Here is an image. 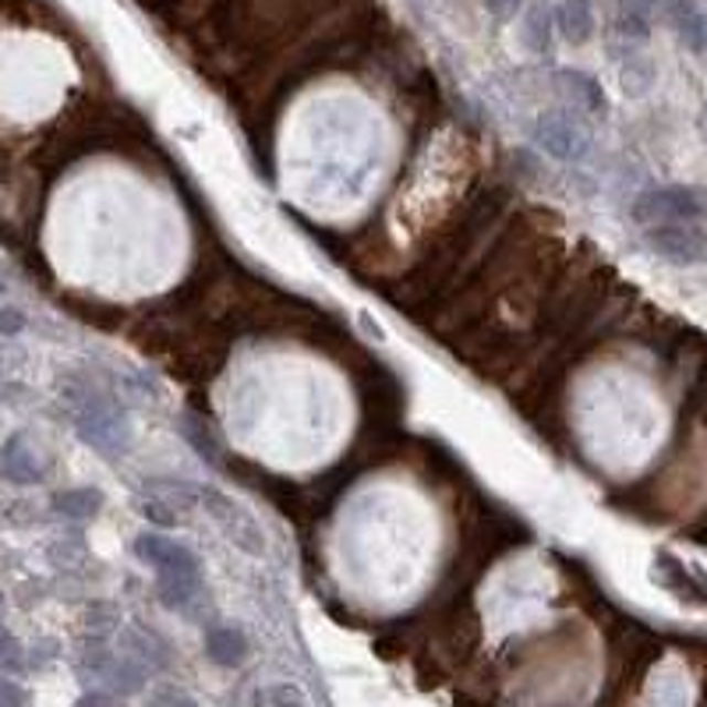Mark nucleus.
<instances>
[{"instance_id": "obj_1", "label": "nucleus", "mask_w": 707, "mask_h": 707, "mask_svg": "<svg viewBox=\"0 0 707 707\" xmlns=\"http://www.w3.org/2000/svg\"><path fill=\"white\" fill-rule=\"evenodd\" d=\"M135 556L157 566V588L167 609L184 612L202 594V563L188 545L170 542L163 534H138Z\"/></svg>"}, {"instance_id": "obj_2", "label": "nucleus", "mask_w": 707, "mask_h": 707, "mask_svg": "<svg viewBox=\"0 0 707 707\" xmlns=\"http://www.w3.org/2000/svg\"><path fill=\"white\" fill-rule=\"evenodd\" d=\"M67 396L78 404V418H75V432L85 446L93 450L107 453V457H120L128 450V421L107 396L96 393L93 386H82V389H67Z\"/></svg>"}, {"instance_id": "obj_3", "label": "nucleus", "mask_w": 707, "mask_h": 707, "mask_svg": "<svg viewBox=\"0 0 707 707\" xmlns=\"http://www.w3.org/2000/svg\"><path fill=\"white\" fill-rule=\"evenodd\" d=\"M707 216V192L686 184L651 188L633 202V219L644 227H658V223H694Z\"/></svg>"}, {"instance_id": "obj_4", "label": "nucleus", "mask_w": 707, "mask_h": 707, "mask_svg": "<svg viewBox=\"0 0 707 707\" xmlns=\"http://www.w3.org/2000/svg\"><path fill=\"white\" fill-rule=\"evenodd\" d=\"M534 142L563 163H580L591 149V131L570 110H548L534 120Z\"/></svg>"}, {"instance_id": "obj_5", "label": "nucleus", "mask_w": 707, "mask_h": 707, "mask_svg": "<svg viewBox=\"0 0 707 707\" xmlns=\"http://www.w3.org/2000/svg\"><path fill=\"white\" fill-rule=\"evenodd\" d=\"M199 499L205 503V510H210L213 521H216L223 531H227V538H231L237 548L251 551V556H263V531H258V524L251 521V516H248L245 510L234 506L231 499L223 495V492H216V489H202Z\"/></svg>"}, {"instance_id": "obj_6", "label": "nucleus", "mask_w": 707, "mask_h": 707, "mask_svg": "<svg viewBox=\"0 0 707 707\" xmlns=\"http://www.w3.org/2000/svg\"><path fill=\"white\" fill-rule=\"evenodd\" d=\"M647 245L672 263H694L704 255V234L686 223H658L647 231Z\"/></svg>"}, {"instance_id": "obj_7", "label": "nucleus", "mask_w": 707, "mask_h": 707, "mask_svg": "<svg viewBox=\"0 0 707 707\" xmlns=\"http://www.w3.org/2000/svg\"><path fill=\"white\" fill-rule=\"evenodd\" d=\"M0 474H4L11 485H36L46 478V460L32 450L25 436H11L0 446Z\"/></svg>"}, {"instance_id": "obj_8", "label": "nucleus", "mask_w": 707, "mask_h": 707, "mask_svg": "<svg viewBox=\"0 0 707 707\" xmlns=\"http://www.w3.org/2000/svg\"><path fill=\"white\" fill-rule=\"evenodd\" d=\"M205 654H210V662L234 668L248 658V641L237 626L216 623V626H210V633H205Z\"/></svg>"}, {"instance_id": "obj_9", "label": "nucleus", "mask_w": 707, "mask_h": 707, "mask_svg": "<svg viewBox=\"0 0 707 707\" xmlns=\"http://www.w3.org/2000/svg\"><path fill=\"white\" fill-rule=\"evenodd\" d=\"M556 29L563 32L566 43L583 46L594 36V8L591 0H563L556 11Z\"/></svg>"}, {"instance_id": "obj_10", "label": "nucleus", "mask_w": 707, "mask_h": 707, "mask_svg": "<svg viewBox=\"0 0 707 707\" xmlns=\"http://www.w3.org/2000/svg\"><path fill=\"white\" fill-rule=\"evenodd\" d=\"M668 14H672V25H676L679 40L686 50L694 54H704L707 50V19L689 4V0H668Z\"/></svg>"}, {"instance_id": "obj_11", "label": "nucleus", "mask_w": 707, "mask_h": 707, "mask_svg": "<svg viewBox=\"0 0 707 707\" xmlns=\"http://www.w3.org/2000/svg\"><path fill=\"white\" fill-rule=\"evenodd\" d=\"M563 82V93L570 96L577 107L583 110H606V93H601V85L591 78V75H583V72H559L556 75Z\"/></svg>"}, {"instance_id": "obj_12", "label": "nucleus", "mask_w": 707, "mask_h": 707, "mask_svg": "<svg viewBox=\"0 0 707 707\" xmlns=\"http://www.w3.org/2000/svg\"><path fill=\"white\" fill-rule=\"evenodd\" d=\"M103 506V492L99 489H67L54 495V510L67 521H89Z\"/></svg>"}, {"instance_id": "obj_13", "label": "nucleus", "mask_w": 707, "mask_h": 707, "mask_svg": "<svg viewBox=\"0 0 707 707\" xmlns=\"http://www.w3.org/2000/svg\"><path fill=\"white\" fill-rule=\"evenodd\" d=\"M521 36H524V46L534 50V54H545V50L551 46V11L545 4H534L527 11Z\"/></svg>"}, {"instance_id": "obj_14", "label": "nucleus", "mask_w": 707, "mask_h": 707, "mask_svg": "<svg viewBox=\"0 0 707 707\" xmlns=\"http://www.w3.org/2000/svg\"><path fill=\"white\" fill-rule=\"evenodd\" d=\"M25 668H29V647L11 630H0V672L19 676Z\"/></svg>"}, {"instance_id": "obj_15", "label": "nucleus", "mask_w": 707, "mask_h": 707, "mask_svg": "<svg viewBox=\"0 0 707 707\" xmlns=\"http://www.w3.org/2000/svg\"><path fill=\"white\" fill-rule=\"evenodd\" d=\"M654 85V64L644 57H630L623 67V93L626 96H644Z\"/></svg>"}, {"instance_id": "obj_16", "label": "nucleus", "mask_w": 707, "mask_h": 707, "mask_svg": "<svg viewBox=\"0 0 707 707\" xmlns=\"http://www.w3.org/2000/svg\"><path fill=\"white\" fill-rule=\"evenodd\" d=\"M255 704H263V707H272V704H308V697L301 694L298 686H290V683H269V686H258L255 694H251Z\"/></svg>"}, {"instance_id": "obj_17", "label": "nucleus", "mask_w": 707, "mask_h": 707, "mask_svg": "<svg viewBox=\"0 0 707 707\" xmlns=\"http://www.w3.org/2000/svg\"><path fill=\"white\" fill-rule=\"evenodd\" d=\"M142 516L157 524V527H178L181 524V516L174 513V503H170V499H146Z\"/></svg>"}, {"instance_id": "obj_18", "label": "nucleus", "mask_w": 707, "mask_h": 707, "mask_svg": "<svg viewBox=\"0 0 707 707\" xmlns=\"http://www.w3.org/2000/svg\"><path fill=\"white\" fill-rule=\"evenodd\" d=\"M85 626L96 630V633H107L117 626V606H110V601H96V606L85 612Z\"/></svg>"}, {"instance_id": "obj_19", "label": "nucleus", "mask_w": 707, "mask_h": 707, "mask_svg": "<svg viewBox=\"0 0 707 707\" xmlns=\"http://www.w3.org/2000/svg\"><path fill=\"white\" fill-rule=\"evenodd\" d=\"M181 432L192 439L195 446H199V453L202 457H210V460H216V442L210 439V432H202V425L199 421H192V418H184V425H181Z\"/></svg>"}, {"instance_id": "obj_20", "label": "nucleus", "mask_w": 707, "mask_h": 707, "mask_svg": "<svg viewBox=\"0 0 707 707\" xmlns=\"http://www.w3.org/2000/svg\"><path fill=\"white\" fill-rule=\"evenodd\" d=\"M29 704V689L19 686L14 679H0V707H25Z\"/></svg>"}, {"instance_id": "obj_21", "label": "nucleus", "mask_w": 707, "mask_h": 707, "mask_svg": "<svg viewBox=\"0 0 707 707\" xmlns=\"http://www.w3.org/2000/svg\"><path fill=\"white\" fill-rule=\"evenodd\" d=\"M25 330L22 308H0V336H19Z\"/></svg>"}, {"instance_id": "obj_22", "label": "nucleus", "mask_w": 707, "mask_h": 707, "mask_svg": "<svg viewBox=\"0 0 707 707\" xmlns=\"http://www.w3.org/2000/svg\"><path fill=\"white\" fill-rule=\"evenodd\" d=\"M25 357H29V354L19 347V343H0V375L11 372V368H19Z\"/></svg>"}, {"instance_id": "obj_23", "label": "nucleus", "mask_w": 707, "mask_h": 707, "mask_svg": "<svg viewBox=\"0 0 707 707\" xmlns=\"http://www.w3.org/2000/svg\"><path fill=\"white\" fill-rule=\"evenodd\" d=\"M485 4H489V11L495 14V19H513V14L521 11L524 0H485Z\"/></svg>"}, {"instance_id": "obj_24", "label": "nucleus", "mask_w": 707, "mask_h": 707, "mask_svg": "<svg viewBox=\"0 0 707 707\" xmlns=\"http://www.w3.org/2000/svg\"><path fill=\"white\" fill-rule=\"evenodd\" d=\"M152 700H170V704H192V697L181 694V689H160V694H152Z\"/></svg>"}, {"instance_id": "obj_25", "label": "nucleus", "mask_w": 707, "mask_h": 707, "mask_svg": "<svg viewBox=\"0 0 707 707\" xmlns=\"http://www.w3.org/2000/svg\"><path fill=\"white\" fill-rule=\"evenodd\" d=\"M25 393V386H19V383H0V400H14V396H22Z\"/></svg>"}, {"instance_id": "obj_26", "label": "nucleus", "mask_w": 707, "mask_h": 707, "mask_svg": "<svg viewBox=\"0 0 707 707\" xmlns=\"http://www.w3.org/2000/svg\"><path fill=\"white\" fill-rule=\"evenodd\" d=\"M0 298H4V280H0Z\"/></svg>"}, {"instance_id": "obj_27", "label": "nucleus", "mask_w": 707, "mask_h": 707, "mask_svg": "<svg viewBox=\"0 0 707 707\" xmlns=\"http://www.w3.org/2000/svg\"><path fill=\"white\" fill-rule=\"evenodd\" d=\"M0 612H4V594H0Z\"/></svg>"}, {"instance_id": "obj_28", "label": "nucleus", "mask_w": 707, "mask_h": 707, "mask_svg": "<svg viewBox=\"0 0 707 707\" xmlns=\"http://www.w3.org/2000/svg\"><path fill=\"white\" fill-rule=\"evenodd\" d=\"M704 131H707V117H704Z\"/></svg>"}]
</instances>
